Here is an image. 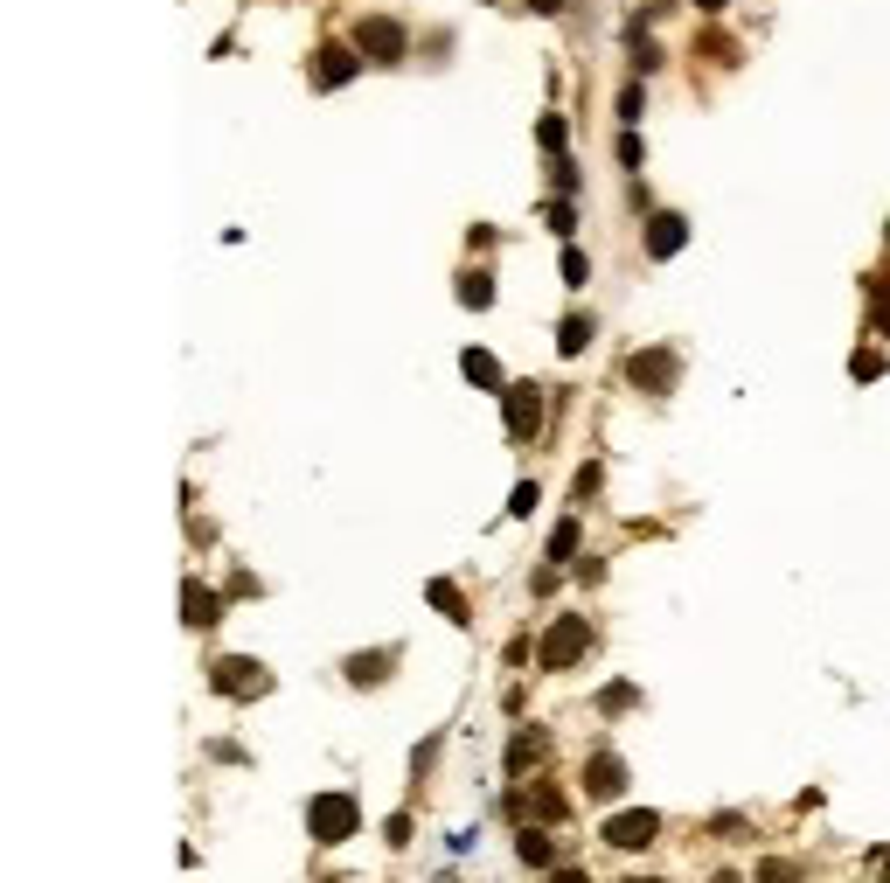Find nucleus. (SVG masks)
Wrapping results in <instances>:
<instances>
[{"mask_svg":"<svg viewBox=\"0 0 890 883\" xmlns=\"http://www.w3.org/2000/svg\"><path fill=\"white\" fill-rule=\"evenodd\" d=\"M306 828H313V842H348L355 835V800L348 793H320L306 807Z\"/></svg>","mask_w":890,"mask_h":883,"instance_id":"nucleus-1","label":"nucleus"},{"mask_svg":"<svg viewBox=\"0 0 890 883\" xmlns=\"http://www.w3.org/2000/svg\"><path fill=\"white\" fill-rule=\"evenodd\" d=\"M585 640H592L585 619H557V626L543 633V668H571V661L585 654Z\"/></svg>","mask_w":890,"mask_h":883,"instance_id":"nucleus-2","label":"nucleus"},{"mask_svg":"<svg viewBox=\"0 0 890 883\" xmlns=\"http://www.w3.org/2000/svg\"><path fill=\"white\" fill-rule=\"evenodd\" d=\"M654 828H661V821H654L647 807H633V814H612V821H605V842H612V849H647Z\"/></svg>","mask_w":890,"mask_h":883,"instance_id":"nucleus-3","label":"nucleus"},{"mask_svg":"<svg viewBox=\"0 0 890 883\" xmlns=\"http://www.w3.org/2000/svg\"><path fill=\"white\" fill-rule=\"evenodd\" d=\"M536 418H543L536 383H515V390H508V439H536Z\"/></svg>","mask_w":890,"mask_h":883,"instance_id":"nucleus-4","label":"nucleus"},{"mask_svg":"<svg viewBox=\"0 0 890 883\" xmlns=\"http://www.w3.org/2000/svg\"><path fill=\"white\" fill-rule=\"evenodd\" d=\"M355 49L397 63V56H404V28H397V21H362V28H355Z\"/></svg>","mask_w":890,"mask_h":883,"instance_id":"nucleus-5","label":"nucleus"},{"mask_svg":"<svg viewBox=\"0 0 890 883\" xmlns=\"http://www.w3.org/2000/svg\"><path fill=\"white\" fill-rule=\"evenodd\" d=\"M216 689L223 696H265V668L258 661H223L216 668Z\"/></svg>","mask_w":890,"mask_h":883,"instance_id":"nucleus-6","label":"nucleus"},{"mask_svg":"<svg viewBox=\"0 0 890 883\" xmlns=\"http://www.w3.org/2000/svg\"><path fill=\"white\" fill-rule=\"evenodd\" d=\"M633 383H640V390H668V383H675V355H668V348L633 355Z\"/></svg>","mask_w":890,"mask_h":883,"instance_id":"nucleus-7","label":"nucleus"},{"mask_svg":"<svg viewBox=\"0 0 890 883\" xmlns=\"http://www.w3.org/2000/svg\"><path fill=\"white\" fill-rule=\"evenodd\" d=\"M682 244H689V223H682V216H654V223H647V251H654V258H675Z\"/></svg>","mask_w":890,"mask_h":883,"instance_id":"nucleus-8","label":"nucleus"},{"mask_svg":"<svg viewBox=\"0 0 890 883\" xmlns=\"http://www.w3.org/2000/svg\"><path fill=\"white\" fill-rule=\"evenodd\" d=\"M348 77H355V49H320L313 84H348Z\"/></svg>","mask_w":890,"mask_h":883,"instance_id":"nucleus-9","label":"nucleus"},{"mask_svg":"<svg viewBox=\"0 0 890 883\" xmlns=\"http://www.w3.org/2000/svg\"><path fill=\"white\" fill-rule=\"evenodd\" d=\"M585 786H592V793H619V786H626V765H619V758H592V779H585Z\"/></svg>","mask_w":890,"mask_h":883,"instance_id":"nucleus-10","label":"nucleus"},{"mask_svg":"<svg viewBox=\"0 0 890 883\" xmlns=\"http://www.w3.org/2000/svg\"><path fill=\"white\" fill-rule=\"evenodd\" d=\"M543 758V731H529V737H515V751H508V772H529Z\"/></svg>","mask_w":890,"mask_h":883,"instance_id":"nucleus-11","label":"nucleus"},{"mask_svg":"<svg viewBox=\"0 0 890 883\" xmlns=\"http://www.w3.org/2000/svg\"><path fill=\"white\" fill-rule=\"evenodd\" d=\"M459 299H466V306H487V299H494V279H487V272H466V279H459Z\"/></svg>","mask_w":890,"mask_h":883,"instance_id":"nucleus-12","label":"nucleus"},{"mask_svg":"<svg viewBox=\"0 0 890 883\" xmlns=\"http://www.w3.org/2000/svg\"><path fill=\"white\" fill-rule=\"evenodd\" d=\"M585 341H592V320H585V313H578V320H564V334H557V348H564V355H578Z\"/></svg>","mask_w":890,"mask_h":883,"instance_id":"nucleus-13","label":"nucleus"},{"mask_svg":"<svg viewBox=\"0 0 890 883\" xmlns=\"http://www.w3.org/2000/svg\"><path fill=\"white\" fill-rule=\"evenodd\" d=\"M466 376H473V383H487V390L501 383V369H494V355H487V348H473V355H466Z\"/></svg>","mask_w":890,"mask_h":883,"instance_id":"nucleus-14","label":"nucleus"},{"mask_svg":"<svg viewBox=\"0 0 890 883\" xmlns=\"http://www.w3.org/2000/svg\"><path fill=\"white\" fill-rule=\"evenodd\" d=\"M209 619H216V598L202 585H188V626H209Z\"/></svg>","mask_w":890,"mask_h":883,"instance_id":"nucleus-15","label":"nucleus"},{"mask_svg":"<svg viewBox=\"0 0 890 883\" xmlns=\"http://www.w3.org/2000/svg\"><path fill=\"white\" fill-rule=\"evenodd\" d=\"M432 605H439L445 619H466V598H459L452 585H432Z\"/></svg>","mask_w":890,"mask_h":883,"instance_id":"nucleus-16","label":"nucleus"},{"mask_svg":"<svg viewBox=\"0 0 890 883\" xmlns=\"http://www.w3.org/2000/svg\"><path fill=\"white\" fill-rule=\"evenodd\" d=\"M571 550H578V522H557V536H550V557H557V564H564V557H571Z\"/></svg>","mask_w":890,"mask_h":883,"instance_id":"nucleus-17","label":"nucleus"},{"mask_svg":"<svg viewBox=\"0 0 890 883\" xmlns=\"http://www.w3.org/2000/svg\"><path fill=\"white\" fill-rule=\"evenodd\" d=\"M522 863H550V835L529 828V835H522Z\"/></svg>","mask_w":890,"mask_h":883,"instance_id":"nucleus-18","label":"nucleus"},{"mask_svg":"<svg viewBox=\"0 0 890 883\" xmlns=\"http://www.w3.org/2000/svg\"><path fill=\"white\" fill-rule=\"evenodd\" d=\"M529 7H536V14H550V7H557V0H529Z\"/></svg>","mask_w":890,"mask_h":883,"instance_id":"nucleus-19","label":"nucleus"},{"mask_svg":"<svg viewBox=\"0 0 890 883\" xmlns=\"http://www.w3.org/2000/svg\"><path fill=\"white\" fill-rule=\"evenodd\" d=\"M696 7H710V14H717V7H724V0H696Z\"/></svg>","mask_w":890,"mask_h":883,"instance_id":"nucleus-20","label":"nucleus"}]
</instances>
